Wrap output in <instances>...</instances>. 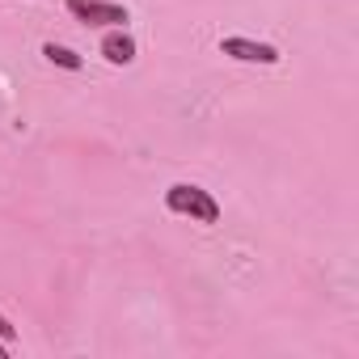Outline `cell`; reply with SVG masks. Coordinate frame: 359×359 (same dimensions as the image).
<instances>
[{"instance_id":"6da1fadb","label":"cell","mask_w":359,"mask_h":359,"mask_svg":"<svg viewBox=\"0 0 359 359\" xmlns=\"http://www.w3.org/2000/svg\"><path fill=\"white\" fill-rule=\"evenodd\" d=\"M165 208L177 212V216H191L199 224H216L220 220V203L203 191V187H191V182H177L165 191Z\"/></svg>"},{"instance_id":"52a82bcc","label":"cell","mask_w":359,"mask_h":359,"mask_svg":"<svg viewBox=\"0 0 359 359\" xmlns=\"http://www.w3.org/2000/svg\"><path fill=\"white\" fill-rule=\"evenodd\" d=\"M0 359H5V346H0Z\"/></svg>"},{"instance_id":"5b68a950","label":"cell","mask_w":359,"mask_h":359,"mask_svg":"<svg viewBox=\"0 0 359 359\" xmlns=\"http://www.w3.org/2000/svg\"><path fill=\"white\" fill-rule=\"evenodd\" d=\"M43 55H47L51 64H60V68H68V72H76V68L85 64V60H81V55H76L72 47H60V43H47V47H43Z\"/></svg>"},{"instance_id":"277c9868","label":"cell","mask_w":359,"mask_h":359,"mask_svg":"<svg viewBox=\"0 0 359 359\" xmlns=\"http://www.w3.org/2000/svg\"><path fill=\"white\" fill-rule=\"evenodd\" d=\"M102 55H106L110 64H131V60H135V39L123 34V30H114V34L102 39Z\"/></svg>"},{"instance_id":"3957f363","label":"cell","mask_w":359,"mask_h":359,"mask_svg":"<svg viewBox=\"0 0 359 359\" xmlns=\"http://www.w3.org/2000/svg\"><path fill=\"white\" fill-rule=\"evenodd\" d=\"M220 51L241 64H279V51L271 43H254V39H220Z\"/></svg>"},{"instance_id":"7a4b0ae2","label":"cell","mask_w":359,"mask_h":359,"mask_svg":"<svg viewBox=\"0 0 359 359\" xmlns=\"http://www.w3.org/2000/svg\"><path fill=\"white\" fill-rule=\"evenodd\" d=\"M64 5L85 26H123L127 22V9L114 5V0H64Z\"/></svg>"},{"instance_id":"8992f818","label":"cell","mask_w":359,"mask_h":359,"mask_svg":"<svg viewBox=\"0 0 359 359\" xmlns=\"http://www.w3.org/2000/svg\"><path fill=\"white\" fill-rule=\"evenodd\" d=\"M0 338H5V342H13V338H18V325H13L5 313H0Z\"/></svg>"}]
</instances>
